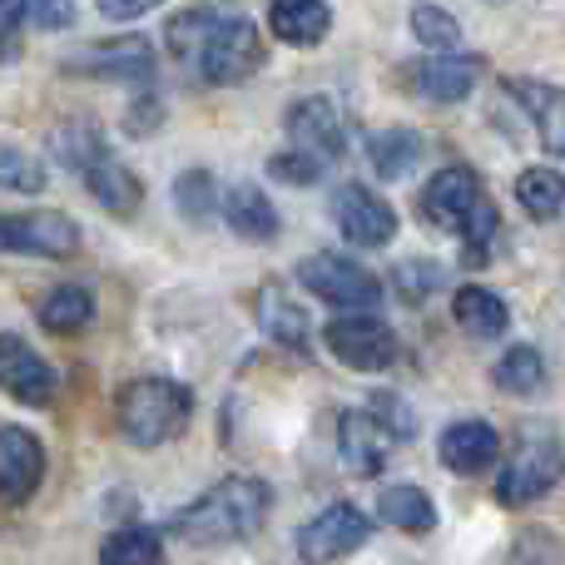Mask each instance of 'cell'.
Segmentation results:
<instances>
[{
  "instance_id": "cell-1",
  "label": "cell",
  "mask_w": 565,
  "mask_h": 565,
  "mask_svg": "<svg viewBox=\"0 0 565 565\" xmlns=\"http://www.w3.org/2000/svg\"><path fill=\"white\" fill-rule=\"evenodd\" d=\"M274 491L254 477H228L218 487H209L194 507H184L174 516V531L189 546H228V541H248L268 521Z\"/></svg>"
},
{
  "instance_id": "cell-2",
  "label": "cell",
  "mask_w": 565,
  "mask_h": 565,
  "mask_svg": "<svg viewBox=\"0 0 565 565\" xmlns=\"http://www.w3.org/2000/svg\"><path fill=\"white\" fill-rule=\"evenodd\" d=\"M189 412H194V397L174 377H135L115 397L119 431L135 447H164V441H174L189 427Z\"/></svg>"
},
{
  "instance_id": "cell-3",
  "label": "cell",
  "mask_w": 565,
  "mask_h": 565,
  "mask_svg": "<svg viewBox=\"0 0 565 565\" xmlns=\"http://www.w3.org/2000/svg\"><path fill=\"white\" fill-rule=\"evenodd\" d=\"M194 65L209 85H238V79H248L264 65V35H258V25L248 15H218L209 25L204 45H199Z\"/></svg>"
},
{
  "instance_id": "cell-4",
  "label": "cell",
  "mask_w": 565,
  "mask_h": 565,
  "mask_svg": "<svg viewBox=\"0 0 565 565\" xmlns=\"http://www.w3.org/2000/svg\"><path fill=\"white\" fill-rule=\"evenodd\" d=\"M302 288L312 298H322L328 308H342V312H372L382 308V278L358 268L352 258H338V254H312L308 264L298 268Z\"/></svg>"
},
{
  "instance_id": "cell-5",
  "label": "cell",
  "mask_w": 565,
  "mask_h": 565,
  "mask_svg": "<svg viewBox=\"0 0 565 565\" xmlns=\"http://www.w3.org/2000/svg\"><path fill=\"white\" fill-rule=\"evenodd\" d=\"M565 477V457L556 441H526L507 457L497 477V501L501 507H531L536 497H546L551 487Z\"/></svg>"
},
{
  "instance_id": "cell-6",
  "label": "cell",
  "mask_w": 565,
  "mask_h": 565,
  "mask_svg": "<svg viewBox=\"0 0 565 565\" xmlns=\"http://www.w3.org/2000/svg\"><path fill=\"white\" fill-rule=\"evenodd\" d=\"M322 338H328L332 358L358 372H382L397 358V332H392L387 322L367 318V312H342V318H332Z\"/></svg>"
},
{
  "instance_id": "cell-7",
  "label": "cell",
  "mask_w": 565,
  "mask_h": 565,
  "mask_svg": "<svg viewBox=\"0 0 565 565\" xmlns=\"http://www.w3.org/2000/svg\"><path fill=\"white\" fill-rule=\"evenodd\" d=\"M79 248V228L65 214H0V254L70 258Z\"/></svg>"
},
{
  "instance_id": "cell-8",
  "label": "cell",
  "mask_w": 565,
  "mask_h": 565,
  "mask_svg": "<svg viewBox=\"0 0 565 565\" xmlns=\"http://www.w3.org/2000/svg\"><path fill=\"white\" fill-rule=\"evenodd\" d=\"M332 224L358 248H382L397 238V214H392V204H382V199L362 184H342L338 194H332Z\"/></svg>"
},
{
  "instance_id": "cell-9",
  "label": "cell",
  "mask_w": 565,
  "mask_h": 565,
  "mask_svg": "<svg viewBox=\"0 0 565 565\" xmlns=\"http://www.w3.org/2000/svg\"><path fill=\"white\" fill-rule=\"evenodd\" d=\"M367 536H372V526L358 507H328L298 531V556L308 565H328V561H342V556H352V551H362Z\"/></svg>"
},
{
  "instance_id": "cell-10",
  "label": "cell",
  "mask_w": 565,
  "mask_h": 565,
  "mask_svg": "<svg viewBox=\"0 0 565 565\" xmlns=\"http://www.w3.org/2000/svg\"><path fill=\"white\" fill-rule=\"evenodd\" d=\"M282 129H288L292 149L318 154L322 164H328V159H342V149H348V125H342V115L332 109V99H322V95L292 99L288 115H282Z\"/></svg>"
},
{
  "instance_id": "cell-11",
  "label": "cell",
  "mask_w": 565,
  "mask_h": 565,
  "mask_svg": "<svg viewBox=\"0 0 565 565\" xmlns=\"http://www.w3.org/2000/svg\"><path fill=\"white\" fill-rule=\"evenodd\" d=\"M55 367L35 348H25L15 332H0V392L25 402V407H45V402H55Z\"/></svg>"
},
{
  "instance_id": "cell-12",
  "label": "cell",
  "mask_w": 565,
  "mask_h": 565,
  "mask_svg": "<svg viewBox=\"0 0 565 565\" xmlns=\"http://www.w3.org/2000/svg\"><path fill=\"white\" fill-rule=\"evenodd\" d=\"M45 447L25 427H0V507H20L40 491Z\"/></svg>"
},
{
  "instance_id": "cell-13",
  "label": "cell",
  "mask_w": 565,
  "mask_h": 565,
  "mask_svg": "<svg viewBox=\"0 0 565 565\" xmlns=\"http://www.w3.org/2000/svg\"><path fill=\"white\" fill-rule=\"evenodd\" d=\"M70 75H95V79H149L154 75V50L145 35H119L105 45H85L79 55L65 60Z\"/></svg>"
},
{
  "instance_id": "cell-14",
  "label": "cell",
  "mask_w": 565,
  "mask_h": 565,
  "mask_svg": "<svg viewBox=\"0 0 565 565\" xmlns=\"http://www.w3.org/2000/svg\"><path fill=\"white\" fill-rule=\"evenodd\" d=\"M477 79H481V60L447 55V60H422V65H412L407 75H402V85L417 99H427V105H457V99H467L471 89H477Z\"/></svg>"
},
{
  "instance_id": "cell-15",
  "label": "cell",
  "mask_w": 565,
  "mask_h": 565,
  "mask_svg": "<svg viewBox=\"0 0 565 565\" xmlns=\"http://www.w3.org/2000/svg\"><path fill=\"white\" fill-rule=\"evenodd\" d=\"M387 447H392V431L382 427L372 412H342L338 461L352 471V477H377V471L387 467Z\"/></svg>"
},
{
  "instance_id": "cell-16",
  "label": "cell",
  "mask_w": 565,
  "mask_h": 565,
  "mask_svg": "<svg viewBox=\"0 0 565 565\" xmlns=\"http://www.w3.org/2000/svg\"><path fill=\"white\" fill-rule=\"evenodd\" d=\"M437 457H441V467L457 471V477H477V471H487L491 461L501 457V437H497V427H487V422L461 417L441 431Z\"/></svg>"
},
{
  "instance_id": "cell-17",
  "label": "cell",
  "mask_w": 565,
  "mask_h": 565,
  "mask_svg": "<svg viewBox=\"0 0 565 565\" xmlns=\"http://www.w3.org/2000/svg\"><path fill=\"white\" fill-rule=\"evenodd\" d=\"M481 204V189L471 169H441L427 189H422V214L437 228H461V218Z\"/></svg>"
},
{
  "instance_id": "cell-18",
  "label": "cell",
  "mask_w": 565,
  "mask_h": 565,
  "mask_svg": "<svg viewBox=\"0 0 565 565\" xmlns=\"http://www.w3.org/2000/svg\"><path fill=\"white\" fill-rule=\"evenodd\" d=\"M224 218H228V228H234L238 238H248V244H274L278 238V209H274V199L264 194L258 184H234L224 194Z\"/></svg>"
},
{
  "instance_id": "cell-19",
  "label": "cell",
  "mask_w": 565,
  "mask_h": 565,
  "mask_svg": "<svg viewBox=\"0 0 565 565\" xmlns=\"http://www.w3.org/2000/svg\"><path fill=\"white\" fill-rule=\"evenodd\" d=\"M85 184H89V199L105 204L109 214H119V218L139 214V204H145V184H139V174L129 164H119L115 154H99L95 164L85 169Z\"/></svg>"
},
{
  "instance_id": "cell-20",
  "label": "cell",
  "mask_w": 565,
  "mask_h": 565,
  "mask_svg": "<svg viewBox=\"0 0 565 565\" xmlns=\"http://www.w3.org/2000/svg\"><path fill=\"white\" fill-rule=\"evenodd\" d=\"M511 95L521 99V109L531 115L541 145L551 154H565V89L541 85V79H511Z\"/></svg>"
},
{
  "instance_id": "cell-21",
  "label": "cell",
  "mask_w": 565,
  "mask_h": 565,
  "mask_svg": "<svg viewBox=\"0 0 565 565\" xmlns=\"http://www.w3.org/2000/svg\"><path fill=\"white\" fill-rule=\"evenodd\" d=\"M268 30L282 40V45H318L332 30V10L328 0H274L268 6Z\"/></svg>"
},
{
  "instance_id": "cell-22",
  "label": "cell",
  "mask_w": 565,
  "mask_h": 565,
  "mask_svg": "<svg viewBox=\"0 0 565 565\" xmlns=\"http://www.w3.org/2000/svg\"><path fill=\"white\" fill-rule=\"evenodd\" d=\"M254 312L274 342H282V348H308V312H302V302L288 298L282 282H264V288H258Z\"/></svg>"
},
{
  "instance_id": "cell-23",
  "label": "cell",
  "mask_w": 565,
  "mask_h": 565,
  "mask_svg": "<svg viewBox=\"0 0 565 565\" xmlns=\"http://www.w3.org/2000/svg\"><path fill=\"white\" fill-rule=\"evenodd\" d=\"M422 154H427V145H422L417 129H377V135L367 139V164H372V174L387 179V184L407 179L412 169L422 164Z\"/></svg>"
},
{
  "instance_id": "cell-24",
  "label": "cell",
  "mask_w": 565,
  "mask_h": 565,
  "mask_svg": "<svg viewBox=\"0 0 565 565\" xmlns=\"http://www.w3.org/2000/svg\"><path fill=\"white\" fill-rule=\"evenodd\" d=\"M451 318L461 322V332H471V338H481V342L501 338V332L511 328V308L491 288H461L457 298H451Z\"/></svg>"
},
{
  "instance_id": "cell-25",
  "label": "cell",
  "mask_w": 565,
  "mask_h": 565,
  "mask_svg": "<svg viewBox=\"0 0 565 565\" xmlns=\"http://www.w3.org/2000/svg\"><path fill=\"white\" fill-rule=\"evenodd\" d=\"M377 516L387 526L407 531V536H427L437 526V507H431V497L422 487H387L377 497Z\"/></svg>"
},
{
  "instance_id": "cell-26",
  "label": "cell",
  "mask_w": 565,
  "mask_h": 565,
  "mask_svg": "<svg viewBox=\"0 0 565 565\" xmlns=\"http://www.w3.org/2000/svg\"><path fill=\"white\" fill-rule=\"evenodd\" d=\"M89 318H95V298H89V288H75V282L45 292V302H40V328L60 332V338L89 328Z\"/></svg>"
},
{
  "instance_id": "cell-27",
  "label": "cell",
  "mask_w": 565,
  "mask_h": 565,
  "mask_svg": "<svg viewBox=\"0 0 565 565\" xmlns=\"http://www.w3.org/2000/svg\"><path fill=\"white\" fill-rule=\"evenodd\" d=\"M516 204L526 209L531 218H556L565 209V174L561 169H526L516 179Z\"/></svg>"
},
{
  "instance_id": "cell-28",
  "label": "cell",
  "mask_w": 565,
  "mask_h": 565,
  "mask_svg": "<svg viewBox=\"0 0 565 565\" xmlns=\"http://www.w3.org/2000/svg\"><path fill=\"white\" fill-rule=\"evenodd\" d=\"M99 565H164V541L149 526H125L99 546Z\"/></svg>"
},
{
  "instance_id": "cell-29",
  "label": "cell",
  "mask_w": 565,
  "mask_h": 565,
  "mask_svg": "<svg viewBox=\"0 0 565 565\" xmlns=\"http://www.w3.org/2000/svg\"><path fill=\"white\" fill-rule=\"evenodd\" d=\"M491 382H497L501 392H511V397H531V392H541V382H546V362H541L536 348H511L507 358L491 367Z\"/></svg>"
},
{
  "instance_id": "cell-30",
  "label": "cell",
  "mask_w": 565,
  "mask_h": 565,
  "mask_svg": "<svg viewBox=\"0 0 565 565\" xmlns=\"http://www.w3.org/2000/svg\"><path fill=\"white\" fill-rule=\"evenodd\" d=\"M174 204L189 224H209V218L218 214V204H224V194H218V184L204 174V169H189V174H179V184H174Z\"/></svg>"
},
{
  "instance_id": "cell-31",
  "label": "cell",
  "mask_w": 565,
  "mask_h": 565,
  "mask_svg": "<svg viewBox=\"0 0 565 565\" xmlns=\"http://www.w3.org/2000/svg\"><path fill=\"white\" fill-rule=\"evenodd\" d=\"M412 35L422 40V45H431V50H457L461 45V25L451 20V10L447 6H412Z\"/></svg>"
},
{
  "instance_id": "cell-32",
  "label": "cell",
  "mask_w": 565,
  "mask_h": 565,
  "mask_svg": "<svg viewBox=\"0 0 565 565\" xmlns=\"http://www.w3.org/2000/svg\"><path fill=\"white\" fill-rule=\"evenodd\" d=\"M0 189H10V194H40L45 189V164L35 154H25V149L0 145Z\"/></svg>"
},
{
  "instance_id": "cell-33",
  "label": "cell",
  "mask_w": 565,
  "mask_h": 565,
  "mask_svg": "<svg viewBox=\"0 0 565 565\" xmlns=\"http://www.w3.org/2000/svg\"><path fill=\"white\" fill-rule=\"evenodd\" d=\"M497 228H501L497 209L481 199V204L471 209L467 218H461V244H467V264H487V248H491V238H497Z\"/></svg>"
},
{
  "instance_id": "cell-34",
  "label": "cell",
  "mask_w": 565,
  "mask_h": 565,
  "mask_svg": "<svg viewBox=\"0 0 565 565\" xmlns=\"http://www.w3.org/2000/svg\"><path fill=\"white\" fill-rule=\"evenodd\" d=\"M214 20H218L214 10H184V15H174L169 20V50H174L179 60H194Z\"/></svg>"
},
{
  "instance_id": "cell-35",
  "label": "cell",
  "mask_w": 565,
  "mask_h": 565,
  "mask_svg": "<svg viewBox=\"0 0 565 565\" xmlns=\"http://www.w3.org/2000/svg\"><path fill=\"white\" fill-rule=\"evenodd\" d=\"M392 288L407 302H427V292L441 288V268L431 264V258H407V264H397V274H392Z\"/></svg>"
},
{
  "instance_id": "cell-36",
  "label": "cell",
  "mask_w": 565,
  "mask_h": 565,
  "mask_svg": "<svg viewBox=\"0 0 565 565\" xmlns=\"http://www.w3.org/2000/svg\"><path fill=\"white\" fill-rule=\"evenodd\" d=\"M268 174L282 179V184H292V189H308V184H318L322 179V159L302 154V149H282V154L268 159Z\"/></svg>"
},
{
  "instance_id": "cell-37",
  "label": "cell",
  "mask_w": 565,
  "mask_h": 565,
  "mask_svg": "<svg viewBox=\"0 0 565 565\" xmlns=\"http://www.w3.org/2000/svg\"><path fill=\"white\" fill-rule=\"evenodd\" d=\"M372 417L392 431V441H412V437H417V417H412V407L397 397V392H377V397H372Z\"/></svg>"
},
{
  "instance_id": "cell-38",
  "label": "cell",
  "mask_w": 565,
  "mask_h": 565,
  "mask_svg": "<svg viewBox=\"0 0 565 565\" xmlns=\"http://www.w3.org/2000/svg\"><path fill=\"white\" fill-rule=\"evenodd\" d=\"M99 154H105V139H95V129L89 125H70L65 135H60V159H70V164L89 169Z\"/></svg>"
},
{
  "instance_id": "cell-39",
  "label": "cell",
  "mask_w": 565,
  "mask_h": 565,
  "mask_svg": "<svg viewBox=\"0 0 565 565\" xmlns=\"http://www.w3.org/2000/svg\"><path fill=\"white\" fill-rule=\"evenodd\" d=\"M25 15L35 20L40 30H60L75 20V6H70V0H25Z\"/></svg>"
},
{
  "instance_id": "cell-40",
  "label": "cell",
  "mask_w": 565,
  "mask_h": 565,
  "mask_svg": "<svg viewBox=\"0 0 565 565\" xmlns=\"http://www.w3.org/2000/svg\"><path fill=\"white\" fill-rule=\"evenodd\" d=\"M95 6L105 10V20H135V15H145V10L164 6V0H95Z\"/></svg>"
},
{
  "instance_id": "cell-41",
  "label": "cell",
  "mask_w": 565,
  "mask_h": 565,
  "mask_svg": "<svg viewBox=\"0 0 565 565\" xmlns=\"http://www.w3.org/2000/svg\"><path fill=\"white\" fill-rule=\"evenodd\" d=\"M20 20H25V0H0V50H10Z\"/></svg>"
}]
</instances>
